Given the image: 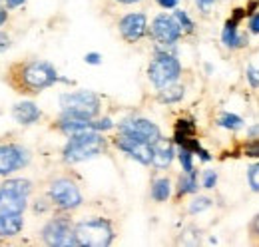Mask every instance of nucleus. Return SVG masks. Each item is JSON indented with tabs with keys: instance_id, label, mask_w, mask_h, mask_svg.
I'll return each instance as SVG.
<instances>
[{
	"instance_id": "nucleus-10",
	"label": "nucleus",
	"mask_w": 259,
	"mask_h": 247,
	"mask_svg": "<svg viewBox=\"0 0 259 247\" xmlns=\"http://www.w3.org/2000/svg\"><path fill=\"white\" fill-rule=\"evenodd\" d=\"M116 146L126 152L128 155H132L134 159H138L140 163H152V144L150 142H144V140H138L130 134H120L116 138Z\"/></svg>"
},
{
	"instance_id": "nucleus-27",
	"label": "nucleus",
	"mask_w": 259,
	"mask_h": 247,
	"mask_svg": "<svg viewBox=\"0 0 259 247\" xmlns=\"http://www.w3.org/2000/svg\"><path fill=\"white\" fill-rule=\"evenodd\" d=\"M215 182H218V174H215V172L209 170V172L203 174V187H213Z\"/></svg>"
},
{
	"instance_id": "nucleus-25",
	"label": "nucleus",
	"mask_w": 259,
	"mask_h": 247,
	"mask_svg": "<svg viewBox=\"0 0 259 247\" xmlns=\"http://www.w3.org/2000/svg\"><path fill=\"white\" fill-rule=\"evenodd\" d=\"M205 208H209V199H207V197H201V199H195L190 210H192V214H197V212H201V210H205Z\"/></svg>"
},
{
	"instance_id": "nucleus-11",
	"label": "nucleus",
	"mask_w": 259,
	"mask_h": 247,
	"mask_svg": "<svg viewBox=\"0 0 259 247\" xmlns=\"http://www.w3.org/2000/svg\"><path fill=\"white\" fill-rule=\"evenodd\" d=\"M120 132L130 134L138 140H144V142H150L154 144L158 138H162L160 134V128L150 120H144V118H134V120H124L120 124Z\"/></svg>"
},
{
	"instance_id": "nucleus-16",
	"label": "nucleus",
	"mask_w": 259,
	"mask_h": 247,
	"mask_svg": "<svg viewBox=\"0 0 259 247\" xmlns=\"http://www.w3.org/2000/svg\"><path fill=\"white\" fill-rule=\"evenodd\" d=\"M184 92H186V88L184 86H178V84L163 86V88H160V102H163V104L180 102L184 98Z\"/></svg>"
},
{
	"instance_id": "nucleus-24",
	"label": "nucleus",
	"mask_w": 259,
	"mask_h": 247,
	"mask_svg": "<svg viewBox=\"0 0 259 247\" xmlns=\"http://www.w3.org/2000/svg\"><path fill=\"white\" fill-rule=\"evenodd\" d=\"M247 80H249V84H251L253 88H259V70L257 68H253V66L247 68Z\"/></svg>"
},
{
	"instance_id": "nucleus-17",
	"label": "nucleus",
	"mask_w": 259,
	"mask_h": 247,
	"mask_svg": "<svg viewBox=\"0 0 259 247\" xmlns=\"http://www.w3.org/2000/svg\"><path fill=\"white\" fill-rule=\"evenodd\" d=\"M222 38H224V44L229 46V48H235V46H239L243 42V38H239V34H237V20H229L227 22Z\"/></svg>"
},
{
	"instance_id": "nucleus-19",
	"label": "nucleus",
	"mask_w": 259,
	"mask_h": 247,
	"mask_svg": "<svg viewBox=\"0 0 259 247\" xmlns=\"http://www.w3.org/2000/svg\"><path fill=\"white\" fill-rule=\"evenodd\" d=\"M197 189V174L194 172H186V176L180 180V187H178V191H180V195H184V193H192Z\"/></svg>"
},
{
	"instance_id": "nucleus-23",
	"label": "nucleus",
	"mask_w": 259,
	"mask_h": 247,
	"mask_svg": "<svg viewBox=\"0 0 259 247\" xmlns=\"http://www.w3.org/2000/svg\"><path fill=\"white\" fill-rule=\"evenodd\" d=\"M247 180H249L251 189H253V191H259V163H255V166H251V168H249Z\"/></svg>"
},
{
	"instance_id": "nucleus-14",
	"label": "nucleus",
	"mask_w": 259,
	"mask_h": 247,
	"mask_svg": "<svg viewBox=\"0 0 259 247\" xmlns=\"http://www.w3.org/2000/svg\"><path fill=\"white\" fill-rule=\"evenodd\" d=\"M12 118L22 126H30V124L38 122L40 118V110L38 106L32 102H18L14 108H12Z\"/></svg>"
},
{
	"instance_id": "nucleus-9",
	"label": "nucleus",
	"mask_w": 259,
	"mask_h": 247,
	"mask_svg": "<svg viewBox=\"0 0 259 247\" xmlns=\"http://www.w3.org/2000/svg\"><path fill=\"white\" fill-rule=\"evenodd\" d=\"M152 36L160 42V44H174L178 42V38L182 36V26L176 20V16H167L160 14L154 18L152 22Z\"/></svg>"
},
{
	"instance_id": "nucleus-29",
	"label": "nucleus",
	"mask_w": 259,
	"mask_h": 247,
	"mask_svg": "<svg viewBox=\"0 0 259 247\" xmlns=\"http://www.w3.org/2000/svg\"><path fill=\"white\" fill-rule=\"evenodd\" d=\"M8 44H10V38H8L4 32H0V52H2V50H6V48H8Z\"/></svg>"
},
{
	"instance_id": "nucleus-13",
	"label": "nucleus",
	"mask_w": 259,
	"mask_h": 247,
	"mask_svg": "<svg viewBox=\"0 0 259 247\" xmlns=\"http://www.w3.org/2000/svg\"><path fill=\"white\" fill-rule=\"evenodd\" d=\"M174 144L169 142V140H165V138H158L154 144H152V163L156 166V168H167L169 163H171V159H174Z\"/></svg>"
},
{
	"instance_id": "nucleus-36",
	"label": "nucleus",
	"mask_w": 259,
	"mask_h": 247,
	"mask_svg": "<svg viewBox=\"0 0 259 247\" xmlns=\"http://www.w3.org/2000/svg\"><path fill=\"white\" fill-rule=\"evenodd\" d=\"M118 2H122V4H134V2H138V0H118Z\"/></svg>"
},
{
	"instance_id": "nucleus-33",
	"label": "nucleus",
	"mask_w": 259,
	"mask_h": 247,
	"mask_svg": "<svg viewBox=\"0 0 259 247\" xmlns=\"http://www.w3.org/2000/svg\"><path fill=\"white\" fill-rule=\"evenodd\" d=\"M26 0H6V6L8 8H16V6H22Z\"/></svg>"
},
{
	"instance_id": "nucleus-32",
	"label": "nucleus",
	"mask_w": 259,
	"mask_h": 247,
	"mask_svg": "<svg viewBox=\"0 0 259 247\" xmlns=\"http://www.w3.org/2000/svg\"><path fill=\"white\" fill-rule=\"evenodd\" d=\"M213 2H215V0H197V6H199L201 10H205V8H209Z\"/></svg>"
},
{
	"instance_id": "nucleus-5",
	"label": "nucleus",
	"mask_w": 259,
	"mask_h": 247,
	"mask_svg": "<svg viewBox=\"0 0 259 247\" xmlns=\"http://www.w3.org/2000/svg\"><path fill=\"white\" fill-rule=\"evenodd\" d=\"M20 80H22L24 88H28L30 92H40V90L52 86L58 80V74H56L54 66L48 62H30V64L22 66Z\"/></svg>"
},
{
	"instance_id": "nucleus-12",
	"label": "nucleus",
	"mask_w": 259,
	"mask_h": 247,
	"mask_svg": "<svg viewBox=\"0 0 259 247\" xmlns=\"http://www.w3.org/2000/svg\"><path fill=\"white\" fill-rule=\"evenodd\" d=\"M146 30H148V20L140 12L128 14L120 20V32H122L124 40H128V42H138L146 34Z\"/></svg>"
},
{
	"instance_id": "nucleus-28",
	"label": "nucleus",
	"mask_w": 259,
	"mask_h": 247,
	"mask_svg": "<svg viewBox=\"0 0 259 247\" xmlns=\"http://www.w3.org/2000/svg\"><path fill=\"white\" fill-rule=\"evenodd\" d=\"M178 2H180V0H158V4H160L162 8H176Z\"/></svg>"
},
{
	"instance_id": "nucleus-18",
	"label": "nucleus",
	"mask_w": 259,
	"mask_h": 247,
	"mask_svg": "<svg viewBox=\"0 0 259 247\" xmlns=\"http://www.w3.org/2000/svg\"><path fill=\"white\" fill-rule=\"evenodd\" d=\"M169 193H171V185H169V180H156L154 185H152V197L156 199V201H165L167 197H169Z\"/></svg>"
},
{
	"instance_id": "nucleus-26",
	"label": "nucleus",
	"mask_w": 259,
	"mask_h": 247,
	"mask_svg": "<svg viewBox=\"0 0 259 247\" xmlns=\"http://www.w3.org/2000/svg\"><path fill=\"white\" fill-rule=\"evenodd\" d=\"M245 155L259 157V138H257V140H253V142H249V144L245 146Z\"/></svg>"
},
{
	"instance_id": "nucleus-4",
	"label": "nucleus",
	"mask_w": 259,
	"mask_h": 247,
	"mask_svg": "<svg viewBox=\"0 0 259 247\" xmlns=\"http://www.w3.org/2000/svg\"><path fill=\"white\" fill-rule=\"evenodd\" d=\"M180 74H182V64L178 62V58L163 54V52H158L148 68V76L156 88L174 84L180 78Z\"/></svg>"
},
{
	"instance_id": "nucleus-21",
	"label": "nucleus",
	"mask_w": 259,
	"mask_h": 247,
	"mask_svg": "<svg viewBox=\"0 0 259 247\" xmlns=\"http://www.w3.org/2000/svg\"><path fill=\"white\" fill-rule=\"evenodd\" d=\"M192 155H194L192 150H188V148H182V146H180V161H182V166H184V172H194Z\"/></svg>"
},
{
	"instance_id": "nucleus-7",
	"label": "nucleus",
	"mask_w": 259,
	"mask_h": 247,
	"mask_svg": "<svg viewBox=\"0 0 259 247\" xmlns=\"http://www.w3.org/2000/svg\"><path fill=\"white\" fill-rule=\"evenodd\" d=\"M42 237L48 245H78L74 227L68 219H52L42 229Z\"/></svg>"
},
{
	"instance_id": "nucleus-34",
	"label": "nucleus",
	"mask_w": 259,
	"mask_h": 247,
	"mask_svg": "<svg viewBox=\"0 0 259 247\" xmlns=\"http://www.w3.org/2000/svg\"><path fill=\"white\" fill-rule=\"evenodd\" d=\"M6 18H8V12H6V8H0V26L6 22Z\"/></svg>"
},
{
	"instance_id": "nucleus-3",
	"label": "nucleus",
	"mask_w": 259,
	"mask_h": 247,
	"mask_svg": "<svg viewBox=\"0 0 259 247\" xmlns=\"http://www.w3.org/2000/svg\"><path fill=\"white\" fill-rule=\"evenodd\" d=\"M60 106L62 112L68 116L76 118H94L100 112V98L94 92L80 90V92H70L60 96Z\"/></svg>"
},
{
	"instance_id": "nucleus-6",
	"label": "nucleus",
	"mask_w": 259,
	"mask_h": 247,
	"mask_svg": "<svg viewBox=\"0 0 259 247\" xmlns=\"http://www.w3.org/2000/svg\"><path fill=\"white\" fill-rule=\"evenodd\" d=\"M48 195L54 201V205L60 210H74L82 203V193H80L78 185L72 180H66V178L52 182Z\"/></svg>"
},
{
	"instance_id": "nucleus-31",
	"label": "nucleus",
	"mask_w": 259,
	"mask_h": 247,
	"mask_svg": "<svg viewBox=\"0 0 259 247\" xmlns=\"http://www.w3.org/2000/svg\"><path fill=\"white\" fill-rule=\"evenodd\" d=\"M249 28H251V32L259 34V14H255V16L251 18V22H249Z\"/></svg>"
},
{
	"instance_id": "nucleus-30",
	"label": "nucleus",
	"mask_w": 259,
	"mask_h": 247,
	"mask_svg": "<svg viewBox=\"0 0 259 247\" xmlns=\"http://www.w3.org/2000/svg\"><path fill=\"white\" fill-rule=\"evenodd\" d=\"M86 62H88V64H100V54H98V52L86 54Z\"/></svg>"
},
{
	"instance_id": "nucleus-35",
	"label": "nucleus",
	"mask_w": 259,
	"mask_h": 247,
	"mask_svg": "<svg viewBox=\"0 0 259 247\" xmlns=\"http://www.w3.org/2000/svg\"><path fill=\"white\" fill-rule=\"evenodd\" d=\"M251 229H253V233H255V235H259V216L253 219V223H251Z\"/></svg>"
},
{
	"instance_id": "nucleus-2",
	"label": "nucleus",
	"mask_w": 259,
	"mask_h": 247,
	"mask_svg": "<svg viewBox=\"0 0 259 247\" xmlns=\"http://www.w3.org/2000/svg\"><path fill=\"white\" fill-rule=\"evenodd\" d=\"M74 235L78 245L106 247L114 239V229L106 219H88V221H80L74 227Z\"/></svg>"
},
{
	"instance_id": "nucleus-22",
	"label": "nucleus",
	"mask_w": 259,
	"mask_h": 247,
	"mask_svg": "<svg viewBox=\"0 0 259 247\" xmlns=\"http://www.w3.org/2000/svg\"><path fill=\"white\" fill-rule=\"evenodd\" d=\"M176 20L180 22V26H182V30H186V32H192L194 30V22L190 20V16L184 12V10H176Z\"/></svg>"
},
{
	"instance_id": "nucleus-8",
	"label": "nucleus",
	"mask_w": 259,
	"mask_h": 247,
	"mask_svg": "<svg viewBox=\"0 0 259 247\" xmlns=\"http://www.w3.org/2000/svg\"><path fill=\"white\" fill-rule=\"evenodd\" d=\"M30 159L28 152L16 144H4L0 146V176H8L22 166H26Z\"/></svg>"
},
{
	"instance_id": "nucleus-20",
	"label": "nucleus",
	"mask_w": 259,
	"mask_h": 247,
	"mask_svg": "<svg viewBox=\"0 0 259 247\" xmlns=\"http://www.w3.org/2000/svg\"><path fill=\"white\" fill-rule=\"evenodd\" d=\"M218 124H220L222 128H227V130H239V128L243 126V120H241L239 116H233V114H224Z\"/></svg>"
},
{
	"instance_id": "nucleus-1",
	"label": "nucleus",
	"mask_w": 259,
	"mask_h": 247,
	"mask_svg": "<svg viewBox=\"0 0 259 247\" xmlns=\"http://www.w3.org/2000/svg\"><path fill=\"white\" fill-rule=\"evenodd\" d=\"M104 148H106V142L96 130H82V132L70 134V140L64 148V159L70 163L84 161L102 154Z\"/></svg>"
},
{
	"instance_id": "nucleus-15",
	"label": "nucleus",
	"mask_w": 259,
	"mask_h": 247,
	"mask_svg": "<svg viewBox=\"0 0 259 247\" xmlns=\"http://www.w3.org/2000/svg\"><path fill=\"white\" fill-rule=\"evenodd\" d=\"M22 214H0V237H12L22 231Z\"/></svg>"
}]
</instances>
